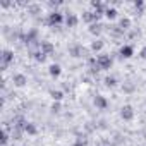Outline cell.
I'll return each instance as SVG.
<instances>
[{
	"label": "cell",
	"instance_id": "1",
	"mask_svg": "<svg viewBox=\"0 0 146 146\" xmlns=\"http://www.w3.org/2000/svg\"><path fill=\"white\" fill-rule=\"evenodd\" d=\"M62 23H65V16H64L62 12H58V11L50 12L48 17H46V24H48V26H58V24H62Z\"/></svg>",
	"mask_w": 146,
	"mask_h": 146
},
{
	"label": "cell",
	"instance_id": "2",
	"mask_svg": "<svg viewBox=\"0 0 146 146\" xmlns=\"http://www.w3.org/2000/svg\"><path fill=\"white\" fill-rule=\"evenodd\" d=\"M0 60H2V69H7L12 62H14V53L7 48L2 50V55H0Z\"/></svg>",
	"mask_w": 146,
	"mask_h": 146
},
{
	"label": "cell",
	"instance_id": "3",
	"mask_svg": "<svg viewBox=\"0 0 146 146\" xmlns=\"http://www.w3.org/2000/svg\"><path fill=\"white\" fill-rule=\"evenodd\" d=\"M96 60H98V65H100V69H102V70L110 69V67H112V64H113L112 57H110V55H105V53L98 55V57H96Z\"/></svg>",
	"mask_w": 146,
	"mask_h": 146
},
{
	"label": "cell",
	"instance_id": "4",
	"mask_svg": "<svg viewBox=\"0 0 146 146\" xmlns=\"http://www.w3.org/2000/svg\"><path fill=\"white\" fill-rule=\"evenodd\" d=\"M69 53L72 55V57H83L84 53H86V50H84V46L83 45H79V43H74V45H70L69 46Z\"/></svg>",
	"mask_w": 146,
	"mask_h": 146
},
{
	"label": "cell",
	"instance_id": "5",
	"mask_svg": "<svg viewBox=\"0 0 146 146\" xmlns=\"http://www.w3.org/2000/svg\"><path fill=\"white\" fill-rule=\"evenodd\" d=\"M120 117L124 119V120H132L134 119V108L131 107V105H124L122 108H120Z\"/></svg>",
	"mask_w": 146,
	"mask_h": 146
},
{
	"label": "cell",
	"instance_id": "6",
	"mask_svg": "<svg viewBox=\"0 0 146 146\" xmlns=\"http://www.w3.org/2000/svg\"><path fill=\"white\" fill-rule=\"evenodd\" d=\"M119 53H120L122 58H131L134 55V46L132 45H122L120 50H119Z\"/></svg>",
	"mask_w": 146,
	"mask_h": 146
},
{
	"label": "cell",
	"instance_id": "7",
	"mask_svg": "<svg viewBox=\"0 0 146 146\" xmlns=\"http://www.w3.org/2000/svg\"><path fill=\"white\" fill-rule=\"evenodd\" d=\"M93 103H95V107H96L98 110H107V107H108L107 98H105V96H102V95H96V96H95V100H93Z\"/></svg>",
	"mask_w": 146,
	"mask_h": 146
},
{
	"label": "cell",
	"instance_id": "8",
	"mask_svg": "<svg viewBox=\"0 0 146 146\" xmlns=\"http://www.w3.org/2000/svg\"><path fill=\"white\" fill-rule=\"evenodd\" d=\"M12 83H14L17 88H23V86H26L28 78H26L24 74H21V72H17V74H14V76H12Z\"/></svg>",
	"mask_w": 146,
	"mask_h": 146
},
{
	"label": "cell",
	"instance_id": "9",
	"mask_svg": "<svg viewBox=\"0 0 146 146\" xmlns=\"http://www.w3.org/2000/svg\"><path fill=\"white\" fill-rule=\"evenodd\" d=\"M38 46H40V50L48 57V55H52L53 52H55V48H53V45L50 43V41H40L38 43Z\"/></svg>",
	"mask_w": 146,
	"mask_h": 146
},
{
	"label": "cell",
	"instance_id": "10",
	"mask_svg": "<svg viewBox=\"0 0 146 146\" xmlns=\"http://www.w3.org/2000/svg\"><path fill=\"white\" fill-rule=\"evenodd\" d=\"M78 23H79V19H78V16H76V14L69 12V14L65 16V26H67V28H76V26H78Z\"/></svg>",
	"mask_w": 146,
	"mask_h": 146
},
{
	"label": "cell",
	"instance_id": "11",
	"mask_svg": "<svg viewBox=\"0 0 146 146\" xmlns=\"http://www.w3.org/2000/svg\"><path fill=\"white\" fill-rule=\"evenodd\" d=\"M36 36H38L36 29H31L28 35H24V36H23V40H24V43H26V45H29V46H31L33 43H36V41H38V40H36Z\"/></svg>",
	"mask_w": 146,
	"mask_h": 146
},
{
	"label": "cell",
	"instance_id": "12",
	"mask_svg": "<svg viewBox=\"0 0 146 146\" xmlns=\"http://www.w3.org/2000/svg\"><path fill=\"white\" fill-rule=\"evenodd\" d=\"M48 72H50L52 78H58V76L62 74V67H60L58 64H52V65L48 67Z\"/></svg>",
	"mask_w": 146,
	"mask_h": 146
},
{
	"label": "cell",
	"instance_id": "13",
	"mask_svg": "<svg viewBox=\"0 0 146 146\" xmlns=\"http://www.w3.org/2000/svg\"><path fill=\"white\" fill-rule=\"evenodd\" d=\"M119 28H120L122 31L131 29V19H129V17H122V19L119 21Z\"/></svg>",
	"mask_w": 146,
	"mask_h": 146
},
{
	"label": "cell",
	"instance_id": "14",
	"mask_svg": "<svg viewBox=\"0 0 146 146\" xmlns=\"http://www.w3.org/2000/svg\"><path fill=\"white\" fill-rule=\"evenodd\" d=\"M102 28H103V26H102L100 23H93V24H90V33L95 35V36H98V35L102 33Z\"/></svg>",
	"mask_w": 146,
	"mask_h": 146
},
{
	"label": "cell",
	"instance_id": "15",
	"mask_svg": "<svg viewBox=\"0 0 146 146\" xmlns=\"http://www.w3.org/2000/svg\"><path fill=\"white\" fill-rule=\"evenodd\" d=\"M24 132H28L29 136H35V134L38 132V129H36V125H35L33 122H26V127H24Z\"/></svg>",
	"mask_w": 146,
	"mask_h": 146
},
{
	"label": "cell",
	"instance_id": "16",
	"mask_svg": "<svg viewBox=\"0 0 146 146\" xmlns=\"http://www.w3.org/2000/svg\"><path fill=\"white\" fill-rule=\"evenodd\" d=\"M105 17L110 19V21H113V19L117 17V9H113V7H107V11H105Z\"/></svg>",
	"mask_w": 146,
	"mask_h": 146
},
{
	"label": "cell",
	"instance_id": "17",
	"mask_svg": "<svg viewBox=\"0 0 146 146\" xmlns=\"http://www.w3.org/2000/svg\"><path fill=\"white\" fill-rule=\"evenodd\" d=\"M33 58L36 60V62H45V58H46V55L41 52V50H36V52H33Z\"/></svg>",
	"mask_w": 146,
	"mask_h": 146
},
{
	"label": "cell",
	"instance_id": "18",
	"mask_svg": "<svg viewBox=\"0 0 146 146\" xmlns=\"http://www.w3.org/2000/svg\"><path fill=\"white\" fill-rule=\"evenodd\" d=\"M102 48H103V41L102 40H95L91 43V50L93 52H102Z\"/></svg>",
	"mask_w": 146,
	"mask_h": 146
},
{
	"label": "cell",
	"instance_id": "19",
	"mask_svg": "<svg viewBox=\"0 0 146 146\" xmlns=\"http://www.w3.org/2000/svg\"><path fill=\"white\" fill-rule=\"evenodd\" d=\"M50 96L53 98V102H60V100L64 98V93H62V91H58V90H57V91H55V90H52V91H50Z\"/></svg>",
	"mask_w": 146,
	"mask_h": 146
},
{
	"label": "cell",
	"instance_id": "20",
	"mask_svg": "<svg viewBox=\"0 0 146 146\" xmlns=\"http://www.w3.org/2000/svg\"><path fill=\"white\" fill-rule=\"evenodd\" d=\"M105 84H107L108 88H115V86H117V79H115L113 76H107V78H105Z\"/></svg>",
	"mask_w": 146,
	"mask_h": 146
},
{
	"label": "cell",
	"instance_id": "21",
	"mask_svg": "<svg viewBox=\"0 0 146 146\" xmlns=\"http://www.w3.org/2000/svg\"><path fill=\"white\" fill-rule=\"evenodd\" d=\"M7 141H9V134H7V129H4V132H2V146H5Z\"/></svg>",
	"mask_w": 146,
	"mask_h": 146
},
{
	"label": "cell",
	"instance_id": "22",
	"mask_svg": "<svg viewBox=\"0 0 146 146\" xmlns=\"http://www.w3.org/2000/svg\"><path fill=\"white\" fill-rule=\"evenodd\" d=\"M136 9H143L144 7V2H143V0H134V4H132Z\"/></svg>",
	"mask_w": 146,
	"mask_h": 146
},
{
	"label": "cell",
	"instance_id": "23",
	"mask_svg": "<svg viewBox=\"0 0 146 146\" xmlns=\"http://www.w3.org/2000/svg\"><path fill=\"white\" fill-rule=\"evenodd\" d=\"M52 110H53V112H60V103H58V102H53Z\"/></svg>",
	"mask_w": 146,
	"mask_h": 146
},
{
	"label": "cell",
	"instance_id": "24",
	"mask_svg": "<svg viewBox=\"0 0 146 146\" xmlns=\"http://www.w3.org/2000/svg\"><path fill=\"white\" fill-rule=\"evenodd\" d=\"M139 57H141L143 60H146V46H143V48H141V52H139Z\"/></svg>",
	"mask_w": 146,
	"mask_h": 146
},
{
	"label": "cell",
	"instance_id": "25",
	"mask_svg": "<svg viewBox=\"0 0 146 146\" xmlns=\"http://www.w3.org/2000/svg\"><path fill=\"white\" fill-rule=\"evenodd\" d=\"M72 146H84V143H83V141H76L74 144H72Z\"/></svg>",
	"mask_w": 146,
	"mask_h": 146
}]
</instances>
